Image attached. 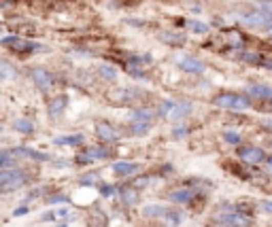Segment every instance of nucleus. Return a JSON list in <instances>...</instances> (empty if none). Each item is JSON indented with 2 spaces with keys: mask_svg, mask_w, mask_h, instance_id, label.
<instances>
[{
  "mask_svg": "<svg viewBox=\"0 0 272 227\" xmlns=\"http://www.w3.org/2000/svg\"><path fill=\"white\" fill-rule=\"evenodd\" d=\"M26 178L28 176L17 168H3V170H0V189H3L5 193L15 191V189H19L24 185Z\"/></svg>",
  "mask_w": 272,
  "mask_h": 227,
  "instance_id": "obj_1",
  "label": "nucleus"
},
{
  "mask_svg": "<svg viewBox=\"0 0 272 227\" xmlns=\"http://www.w3.org/2000/svg\"><path fill=\"white\" fill-rule=\"evenodd\" d=\"M213 104L217 108H230V110H247L251 106L249 98L236 96V94H221V96L215 98Z\"/></svg>",
  "mask_w": 272,
  "mask_h": 227,
  "instance_id": "obj_2",
  "label": "nucleus"
},
{
  "mask_svg": "<svg viewBox=\"0 0 272 227\" xmlns=\"http://www.w3.org/2000/svg\"><path fill=\"white\" fill-rule=\"evenodd\" d=\"M238 157L245 162V164L255 166V164H262V162L266 160V153H264L260 147L249 145V147H240V149H238Z\"/></svg>",
  "mask_w": 272,
  "mask_h": 227,
  "instance_id": "obj_3",
  "label": "nucleus"
},
{
  "mask_svg": "<svg viewBox=\"0 0 272 227\" xmlns=\"http://www.w3.org/2000/svg\"><path fill=\"white\" fill-rule=\"evenodd\" d=\"M177 64L181 70H185V73H192V75L204 73V64L196 58H192V55H177Z\"/></svg>",
  "mask_w": 272,
  "mask_h": 227,
  "instance_id": "obj_4",
  "label": "nucleus"
},
{
  "mask_svg": "<svg viewBox=\"0 0 272 227\" xmlns=\"http://www.w3.org/2000/svg\"><path fill=\"white\" fill-rule=\"evenodd\" d=\"M3 45L11 47V49H15V51H19V53H28V51L38 49L36 42L24 40V38H19V36H5V38H3Z\"/></svg>",
  "mask_w": 272,
  "mask_h": 227,
  "instance_id": "obj_5",
  "label": "nucleus"
},
{
  "mask_svg": "<svg viewBox=\"0 0 272 227\" xmlns=\"http://www.w3.org/2000/svg\"><path fill=\"white\" fill-rule=\"evenodd\" d=\"M109 157V149H104V147H90V149H85L79 157H77V162L79 164H90V162H96V160H107Z\"/></svg>",
  "mask_w": 272,
  "mask_h": 227,
  "instance_id": "obj_6",
  "label": "nucleus"
},
{
  "mask_svg": "<svg viewBox=\"0 0 272 227\" xmlns=\"http://www.w3.org/2000/svg\"><path fill=\"white\" fill-rule=\"evenodd\" d=\"M13 155H19V157H28V160H34V162H49V160H51L49 153L34 151V149H28V147H17V149H13Z\"/></svg>",
  "mask_w": 272,
  "mask_h": 227,
  "instance_id": "obj_7",
  "label": "nucleus"
},
{
  "mask_svg": "<svg viewBox=\"0 0 272 227\" xmlns=\"http://www.w3.org/2000/svg\"><path fill=\"white\" fill-rule=\"evenodd\" d=\"M30 77H32V81L38 85L43 92H47V89L51 87V75L47 73V70H43V68H32V70H30Z\"/></svg>",
  "mask_w": 272,
  "mask_h": 227,
  "instance_id": "obj_8",
  "label": "nucleus"
},
{
  "mask_svg": "<svg viewBox=\"0 0 272 227\" xmlns=\"http://www.w3.org/2000/svg\"><path fill=\"white\" fill-rule=\"evenodd\" d=\"M219 223L227 225V227H249L251 219L245 217V215H238V212H234V215H223V217H217Z\"/></svg>",
  "mask_w": 272,
  "mask_h": 227,
  "instance_id": "obj_9",
  "label": "nucleus"
},
{
  "mask_svg": "<svg viewBox=\"0 0 272 227\" xmlns=\"http://www.w3.org/2000/svg\"><path fill=\"white\" fill-rule=\"evenodd\" d=\"M247 92H249V96L260 98V100H272V87H270V85L255 83V85H249Z\"/></svg>",
  "mask_w": 272,
  "mask_h": 227,
  "instance_id": "obj_10",
  "label": "nucleus"
},
{
  "mask_svg": "<svg viewBox=\"0 0 272 227\" xmlns=\"http://www.w3.org/2000/svg\"><path fill=\"white\" fill-rule=\"evenodd\" d=\"M198 195V191L196 189H177V191H173L168 197H170V202H177V204H187V202H192L194 197Z\"/></svg>",
  "mask_w": 272,
  "mask_h": 227,
  "instance_id": "obj_11",
  "label": "nucleus"
},
{
  "mask_svg": "<svg viewBox=\"0 0 272 227\" xmlns=\"http://www.w3.org/2000/svg\"><path fill=\"white\" fill-rule=\"evenodd\" d=\"M96 134H98V138H102L104 143H117V138H119V134L113 130L109 123H98L96 125Z\"/></svg>",
  "mask_w": 272,
  "mask_h": 227,
  "instance_id": "obj_12",
  "label": "nucleus"
},
{
  "mask_svg": "<svg viewBox=\"0 0 272 227\" xmlns=\"http://www.w3.org/2000/svg\"><path fill=\"white\" fill-rule=\"evenodd\" d=\"M85 140L83 134H66V136H58V138H53V145H58V147H77L81 145Z\"/></svg>",
  "mask_w": 272,
  "mask_h": 227,
  "instance_id": "obj_13",
  "label": "nucleus"
},
{
  "mask_svg": "<svg viewBox=\"0 0 272 227\" xmlns=\"http://www.w3.org/2000/svg\"><path fill=\"white\" fill-rule=\"evenodd\" d=\"M168 212H170V208H166L162 204H147L145 208H142V215L149 217V219H162V217L168 215Z\"/></svg>",
  "mask_w": 272,
  "mask_h": 227,
  "instance_id": "obj_14",
  "label": "nucleus"
},
{
  "mask_svg": "<svg viewBox=\"0 0 272 227\" xmlns=\"http://www.w3.org/2000/svg\"><path fill=\"white\" fill-rule=\"evenodd\" d=\"M138 170V166L136 164H130V162H115L113 164V172H115L117 176H130V174H134Z\"/></svg>",
  "mask_w": 272,
  "mask_h": 227,
  "instance_id": "obj_15",
  "label": "nucleus"
},
{
  "mask_svg": "<svg viewBox=\"0 0 272 227\" xmlns=\"http://www.w3.org/2000/svg\"><path fill=\"white\" fill-rule=\"evenodd\" d=\"M185 26H187V30L194 32V34H206L211 30V26L206 21H200V19H187Z\"/></svg>",
  "mask_w": 272,
  "mask_h": 227,
  "instance_id": "obj_16",
  "label": "nucleus"
},
{
  "mask_svg": "<svg viewBox=\"0 0 272 227\" xmlns=\"http://www.w3.org/2000/svg\"><path fill=\"white\" fill-rule=\"evenodd\" d=\"M119 193H121V200L125 206H136V202H138V189L136 187H125Z\"/></svg>",
  "mask_w": 272,
  "mask_h": 227,
  "instance_id": "obj_17",
  "label": "nucleus"
},
{
  "mask_svg": "<svg viewBox=\"0 0 272 227\" xmlns=\"http://www.w3.org/2000/svg\"><path fill=\"white\" fill-rule=\"evenodd\" d=\"M66 104H68V98L66 96H58V98H53V100L49 102V115H60V112L66 108Z\"/></svg>",
  "mask_w": 272,
  "mask_h": 227,
  "instance_id": "obj_18",
  "label": "nucleus"
},
{
  "mask_svg": "<svg viewBox=\"0 0 272 227\" xmlns=\"http://www.w3.org/2000/svg\"><path fill=\"white\" fill-rule=\"evenodd\" d=\"M192 112V104L190 102H177L175 104V108H173V112H170V119H181V117H185V115H190Z\"/></svg>",
  "mask_w": 272,
  "mask_h": 227,
  "instance_id": "obj_19",
  "label": "nucleus"
},
{
  "mask_svg": "<svg viewBox=\"0 0 272 227\" xmlns=\"http://www.w3.org/2000/svg\"><path fill=\"white\" fill-rule=\"evenodd\" d=\"M240 19H242V24H247V26H262L270 17H266L264 13L257 11V13H251V15H240Z\"/></svg>",
  "mask_w": 272,
  "mask_h": 227,
  "instance_id": "obj_20",
  "label": "nucleus"
},
{
  "mask_svg": "<svg viewBox=\"0 0 272 227\" xmlns=\"http://www.w3.org/2000/svg\"><path fill=\"white\" fill-rule=\"evenodd\" d=\"M13 127H15L17 132H22V134H32L34 132V123L30 119H15V121H13Z\"/></svg>",
  "mask_w": 272,
  "mask_h": 227,
  "instance_id": "obj_21",
  "label": "nucleus"
},
{
  "mask_svg": "<svg viewBox=\"0 0 272 227\" xmlns=\"http://www.w3.org/2000/svg\"><path fill=\"white\" fill-rule=\"evenodd\" d=\"M100 75H102L107 81H115V79L119 77L117 68H115V66H109V64H102V66H100Z\"/></svg>",
  "mask_w": 272,
  "mask_h": 227,
  "instance_id": "obj_22",
  "label": "nucleus"
},
{
  "mask_svg": "<svg viewBox=\"0 0 272 227\" xmlns=\"http://www.w3.org/2000/svg\"><path fill=\"white\" fill-rule=\"evenodd\" d=\"M151 183H153L151 176H136V178L132 180V187H136V189L140 191V189H147V187L151 185Z\"/></svg>",
  "mask_w": 272,
  "mask_h": 227,
  "instance_id": "obj_23",
  "label": "nucleus"
},
{
  "mask_svg": "<svg viewBox=\"0 0 272 227\" xmlns=\"http://www.w3.org/2000/svg\"><path fill=\"white\" fill-rule=\"evenodd\" d=\"M149 127H151L149 121H132V134L140 136V134H145V132L149 130Z\"/></svg>",
  "mask_w": 272,
  "mask_h": 227,
  "instance_id": "obj_24",
  "label": "nucleus"
},
{
  "mask_svg": "<svg viewBox=\"0 0 272 227\" xmlns=\"http://www.w3.org/2000/svg\"><path fill=\"white\" fill-rule=\"evenodd\" d=\"M166 219V223H168V227H177L181 221H183V215H181V212H173V210H170L168 212V215L164 217Z\"/></svg>",
  "mask_w": 272,
  "mask_h": 227,
  "instance_id": "obj_25",
  "label": "nucleus"
},
{
  "mask_svg": "<svg viewBox=\"0 0 272 227\" xmlns=\"http://www.w3.org/2000/svg\"><path fill=\"white\" fill-rule=\"evenodd\" d=\"M79 183H81L83 187H92V185H96V183H98V172H88L85 176L79 178Z\"/></svg>",
  "mask_w": 272,
  "mask_h": 227,
  "instance_id": "obj_26",
  "label": "nucleus"
},
{
  "mask_svg": "<svg viewBox=\"0 0 272 227\" xmlns=\"http://www.w3.org/2000/svg\"><path fill=\"white\" fill-rule=\"evenodd\" d=\"M223 140L227 145H238L240 143V134L234 132V130H227V132H223Z\"/></svg>",
  "mask_w": 272,
  "mask_h": 227,
  "instance_id": "obj_27",
  "label": "nucleus"
},
{
  "mask_svg": "<svg viewBox=\"0 0 272 227\" xmlns=\"http://www.w3.org/2000/svg\"><path fill=\"white\" fill-rule=\"evenodd\" d=\"M100 195H102V197H115L117 189L113 185H109V183H102V185H100Z\"/></svg>",
  "mask_w": 272,
  "mask_h": 227,
  "instance_id": "obj_28",
  "label": "nucleus"
},
{
  "mask_svg": "<svg viewBox=\"0 0 272 227\" xmlns=\"http://www.w3.org/2000/svg\"><path fill=\"white\" fill-rule=\"evenodd\" d=\"M255 7H257V11H260V13H264L266 17L272 19V3H257Z\"/></svg>",
  "mask_w": 272,
  "mask_h": 227,
  "instance_id": "obj_29",
  "label": "nucleus"
},
{
  "mask_svg": "<svg viewBox=\"0 0 272 227\" xmlns=\"http://www.w3.org/2000/svg\"><path fill=\"white\" fill-rule=\"evenodd\" d=\"M175 104H177L175 100H164V102H162V106H160V112H162V115H166V117H168L170 112H173Z\"/></svg>",
  "mask_w": 272,
  "mask_h": 227,
  "instance_id": "obj_30",
  "label": "nucleus"
},
{
  "mask_svg": "<svg viewBox=\"0 0 272 227\" xmlns=\"http://www.w3.org/2000/svg\"><path fill=\"white\" fill-rule=\"evenodd\" d=\"M13 151H3V155H0V164H3V168H13V157H11Z\"/></svg>",
  "mask_w": 272,
  "mask_h": 227,
  "instance_id": "obj_31",
  "label": "nucleus"
},
{
  "mask_svg": "<svg viewBox=\"0 0 272 227\" xmlns=\"http://www.w3.org/2000/svg\"><path fill=\"white\" fill-rule=\"evenodd\" d=\"M0 70H3V79H13V66L9 62L0 64Z\"/></svg>",
  "mask_w": 272,
  "mask_h": 227,
  "instance_id": "obj_32",
  "label": "nucleus"
},
{
  "mask_svg": "<svg viewBox=\"0 0 272 227\" xmlns=\"http://www.w3.org/2000/svg\"><path fill=\"white\" fill-rule=\"evenodd\" d=\"M160 36H162V40H164V42H183V38H181L179 34H170V32H162Z\"/></svg>",
  "mask_w": 272,
  "mask_h": 227,
  "instance_id": "obj_33",
  "label": "nucleus"
},
{
  "mask_svg": "<svg viewBox=\"0 0 272 227\" xmlns=\"http://www.w3.org/2000/svg\"><path fill=\"white\" fill-rule=\"evenodd\" d=\"M49 204H68V195H49Z\"/></svg>",
  "mask_w": 272,
  "mask_h": 227,
  "instance_id": "obj_34",
  "label": "nucleus"
},
{
  "mask_svg": "<svg viewBox=\"0 0 272 227\" xmlns=\"http://www.w3.org/2000/svg\"><path fill=\"white\" fill-rule=\"evenodd\" d=\"M260 208H262L264 212H268V215H272V200H262V202H260Z\"/></svg>",
  "mask_w": 272,
  "mask_h": 227,
  "instance_id": "obj_35",
  "label": "nucleus"
},
{
  "mask_svg": "<svg viewBox=\"0 0 272 227\" xmlns=\"http://www.w3.org/2000/svg\"><path fill=\"white\" fill-rule=\"evenodd\" d=\"M28 212H30V208H28V206H19V208L13 210V217H24V215H28Z\"/></svg>",
  "mask_w": 272,
  "mask_h": 227,
  "instance_id": "obj_36",
  "label": "nucleus"
},
{
  "mask_svg": "<svg viewBox=\"0 0 272 227\" xmlns=\"http://www.w3.org/2000/svg\"><path fill=\"white\" fill-rule=\"evenodd\" d=\"M70 215V208H58L55 210V217H68Z\"/></svg>",
  "mask_w": 272,
  "mask_h": 227,
  "instance_id": "obj_37",
  "label": "nucleus"
},
{
  "mask_svg": "<svg viewBox=\"0 0 272 227\" xmlns=\"http://www.w3.org/2000/svg\"><path fill=\"white\" fill-rule=\"evenodd\" d=\"M43 221H49V219H55V210H47V212H43Z\"/></svg>",
  "mask_w": 272,
  "mask_h": 227,
  "instance_id": "obj_38",
  "label": "nucleus"
},
{
  "mask_svg": "<svg viewBox=\"0 0 272 227\" xmlns=\"http://www.w3.org/2000/svg\"><path fill=\"white\" fill-rule=\"evenodd\" d=\"M185 134H187V130H185V127H177V130L173 132V136H175V138H183Z\"/></svg>",
  "mask_w": 272,
  "mask_h": 227,
  "instance_id": "obj_39",
  "label": "nucleus"
},
{
  "mask_svg": "<svg viewBox=\"0 0 272 227\" xmlns=\"http://www.w3.org/2000/svg\"><path fill=\"white\" fill-rule=\"evenodd\" d=\"M262 125L266 127V130L272 132V117H264V119H262Z\"/></svg>",
  "mask_w": 272,
  "mask_h": 227,
  "instance_id": "obj_40",
  "label": "nucleus"
},
{
  "mask_svg": "<svg viewBox=\"0 0 272 227\" xmlns=\"http://www.w3.org/2000/svg\"><path fill=\"white\" fill-rule=\"evenodd\" d=\"M242 58H245L247 62H257V60H260V58H257V53H245Z\"/></svg>",
  "mask_w": 272,
  "mask_h": 227,
  "instance_id": "obj_41",
  "label": "nucleus"
},
{
  "mask_svg": "<svg viewBox=\"0 0 272 227\" xmlns=\"http://www.w3.org/2000/svg\"><path fill=\"white\" fill-rule=\"evenodd\" d=\"M128 24H132V26H142L140 19H128Z\"/></svg>",
  "mask_w": 272,
  "mask_h": 227,
  "instance_id": "obj_42",
  "label": "nucleus"
},
{
  "mask_svg": "<svg viewBox=\"0 0 272 227\" xmlns=\"http://www.w3.org/2000/svg\"><path fill=\"white\" fill-rule=\"evenodd\" d=\"M266 162H268V166L272 168V155H270V157H266Z\"/></svg>",
  "mask_w": 272,
  "mask_h": 227,
  "instance_id": "obj_43",
  "label": "nucleus"
},
{
  "mask_svg": "<svg viewBox=\"0 0 272 227\" xmlns=\"http://www.w3.org/2000/svg\"><path fill=\"white\" fill-rule=\"evenodd\" d=\"M55 227H68V223H62V225H55Z\"/></svg>",
  "mask_w": 272,
  "mask_h": 227,
  "instance_id": "obj_44",
  "label": "nucleus"
},
{
  "mask_svg": "<svg viewBox=\"0 0 272 227\" xmlns=\"http://www.w3.org/2000/svg\"><path fill=\"white\" fill-rule=\"evenodd\" d=\"M268 32H270V34H272V26H268Z\"/></svg>",
  "mask_w": 272,
  "mask_h": 227,
  "instance_id": "obj_45",
  "label": "nucleus"
}]
</instances>
